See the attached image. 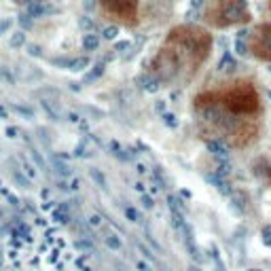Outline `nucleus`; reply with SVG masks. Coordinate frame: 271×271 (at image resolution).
Here are the masks:
<instances>
[{"instance_id": "1", "label": "nucleus", "mask_w": 271, "mask_h": 271, "mask_svg": "<svg viewBox=\"0 0 271 271\" xmlns=\"http://www.w3.org/2000/svg\"><path fill=\"white\" fill-rule=\"evenodd\" d=\"M193 106L199 121L225 144L244 148L257 140L263 100L252 81L237 78L220 89L202 91Z\"/></svg>"}, {"instance_id": "2", "label": "nucleus", "mask_w": 271, "mask_h": 271, "mask_svg": "<svg viewBox=\"0 0 271 271\" xmlns=\"http://www.w3.org/2000/svg\"><path fill=\"white\" fill-rule=\"evenodd\" d=\"M212 49V36L202 28L180 26L170 32L165 45L153 60V74L159 83L170 85L180 78L189 81L199 66L208 60Z\"/></svg>"}, {"instance_id": "3", "label": "nucleus", "mask_w": 271, "mask_h": 271, "mask_svg": "<svg viewBox=\"0 0 271 271\" xmlns=\"http://www.w3.org/2000/svg\"><path fill=\"white\" fill-rule=\"evenodd\" d=\"M203 17L212 28L218 30L248 23L250 21L248 0H214L212 4H208Z\"/></svg>"}, {"instance_id": "4", "label": "nucleus", "mask_w": 271, "mask_h": 271, "mask_svg": "<svg viewBox=\"0 0 271 271\" xmlns=\"http://www.w3.org/2000/svg\"><path fill=\"white\" fill-rule=\"evenodd\" d=\"M248 51L261 62H271V23H261L250 32Z\"/></svg>"}, {"instance_id": "5", "label": "nucleus", "mask_w": 271, "mask_h": 271, "mask_svg": "<svg viewBox=\"0 0 271 271\" xmlns=\"http://www.w3.org/2000/svg\"><path fill=\"white\" fill-rule=\"evenodd\" d=\"M15 2H19V4H38V2H43V0H15Z\"/></svg>"}]
</instances>
